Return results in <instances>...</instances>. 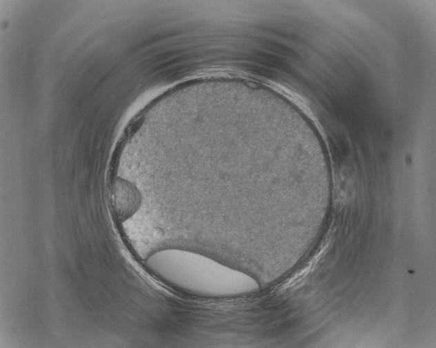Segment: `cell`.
<instances>
[{
	"label": "cell",
	"instance_id": "cell-1",
	"mask_svg": "<svg viewBox=\"0 0 436 348\" xmlns=\"http://www.w3.org/2000/svg\"><path fill=\"white\" fill-rule=\"evenodd\" d=\"M149 268L162 280L184 291L209 297H232L255 289L246 273L191 251L167 249L147 260Z\"/></svg>",
	"mask_w": 436,
	"mask_h": 348
}]
</instances>
